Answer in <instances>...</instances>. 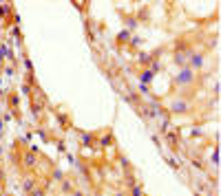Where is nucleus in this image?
I'll list each match as a JSON object with an SVG mask.
<instances>
[{
	"mask_svg": "<svg viewBox=\"0 0 221 196\" xmlns=\"http://www.w3.org/2000/svg\"><path fill=\"white\" fill-rule=\"evenodd\" d=\"M18 101H20V99H18L16 93H13V95H9V104H11V106H18Z\"/></svg>",
	"mask_w": 221,
	"mask_h": 196,
	"instance_id": "nucleus-13",
	"label": "nucleus"
},
{
	"mask_svg": "<svg viewBox=\"0 0 221 196\" xmlns=\"http://www.w3.org/2000/svg\"><path fill=\"white\" fill-rule=\"evenodd\" d=\"M126 20H128V26H131V29H135V26H137V20H133V18H126Z\"/></svg>",
	"mask_w": 221,
	"mask_h": 196,
	"instance_id": "nucleus-17",
	"label": "nucleus"
},
{
	"mask_svg": "<svg viewBox=\"0 0 221 196\" xmlns=\"http://www.w3.org/2000/svg\"><path fill=\"white\" fill-rule=\"evenodd\" d=\"M82 143H84V145H93V143H95V137L84 132V135H82Z\"/></svg>",
	"mask_w": 221,
	"mask_h": 196,
	"instance_id": "nucleus-7",
	"label": "nucleus"
},
{
	"mask_svg": "<svg viewBox=\"0 0 221 196\" xmlns=\"http://www.w3.org/2000/svg\"><path fill=\"white\" fill-rule=\"evenodd\" d=\"M153 58H150V53H139V64H148Z\"/></svg>",
	"mask_w": 221,
	"mask_h": 196,
	"instance_id": "nucleus-9",
	"label": "nucleus"
},
{
	"mask_svg": "<svg viewBox=\"0 0 221 196\" xmlns=\"http://www.w3.org/2000/svg\"><path fill=\"white\" fill-rule=\"evenodd\" d=\"M9 11H11V5H2V7H0V18H7Z\"/></svg>",
	"mask_w": 221,
	"mask_h": 196,
	"instance_id": "nucleus-10",
	"label": "nucleus"
},
{
	"mask_svg": "<svg viewBox=\"0 0 221 196\" xmlns=\"http://www.w3.org/2000/svg\"><path fill=\"white\" fill-rule=\"evenodd\" d=\"M22 161H24L22 165L27 167V170L35 167V163H38V161H35V154H33V152H24V154H22Z\"/></svg>",
	"mask_w": 221,
	"mask_h": 196,
	"instance_id": "nucleus-4",
	"label": "nucleus"
},
{
	"mask_svg": "<svg viewBox=\"0 0 221 196\" xmlns=\"http://www.w3.org/2000/svg\"><path fill=\"white\" fill-rule=\"evenodd\" d=\"M62 192H71V183H69V181L62 183Z\"/></svg>",
	"mask_w": 221,
	"mask_h": 196,
	"instance_id": "nucleus-14",
	"label": "nucleus"
},
{
	"mask_svg": "<svg viewBox=\"0 0 221 196\" xmlns=\"http://www.w3.org/2000/svg\"><path fill=\"white\" fill-rule=\"evenodd\" d=\"M53 176H55V181H62V176H64V174H62V170H55V172H53Z\"/></svg>",
	"mask_w": 221,
	"mask_h": 196,
	"instance_id": "nucleus-15",
	"label": "nucleus"
},
{
	"mask_svg": "<svg viewBox=\"0 0 221 196\" xmlns=\"http://www.w3.org/2000/svg\"><path fill=\"white\" fill-rule=\"evenodd\" d=\"M188 64H190V71H192V68H195V71H199L201 66H204V55H201V53H190Z\"/></svg>",
	"mask_w": 221,
	"mask_h": 196,
	"instance_id": "nucleus-3",
	"label": "nucleus"
},
{
	"mask_svg": "<svg viewBox=\"0 0 221 196\" xmlns=\"http://www.w3.org/2000/svg\"><path fill=\"white\" fill-rule=\"evenodd\" d=\"M31 196H44V190H31Z\"/></svg>",
	"mask_w": 221,
	"mask_h": 196,
	"instance_id": "nucleus-16",
	"label": "nucleus"
},
{
	"mask_svg": "<svg viewBox=\"0 0 221 196\" xmlns=\"http://www.w3.org/2000/svg\"><path fill=\"white\" fill-rule=\"evenodd\" d=\"M131 194H133V196H144V190H142V185H135Z\"/></svg>",
	"mask_w": 221,
	"mask_h": 196,
	"instance_id": "nucleus-12",
	"label": "nucleus"
},
{
	"mask_svg": "<svg viewBox=\"0 0 221 196\" xmlns=\"http://www.w3.org/2000/svg\"><path fill=\"white\" fill-rule=\"evenodd\" d=\"M111 141H113V139H111V135H104L102 139H100V145H104V148H106V145H111Z\"/></svg>",
	"mask_w": 221,
	"mask_h": 196,
	"instance_id": "nucleus-11",
	"label": "nucleus"
},
{
	"mask_svg": "<svg viewBox=\"0 0 221 196\" xmlns=\"http://www.w3.org/2000/svg\"><path fill=\"white\" fill-rule=\"evenodd\" d=\"M117 40H119V42H128V40H131V33H128L126 29H124V31H119V35H117Z\"/></svg>",
	"mask_w": 221,
	"mask_h": 196,
	"instance_id": "nucleus-8",
	"label": "nucleus"
},
{
	"mask_svg": "<svg viewBox=\"0 0 221 196\" xmlns=\"http://www.w3.org/2000/svg\"><path fill=\"white\" fill-rule=\"evenodd\" d=\"M170 113H175V115H181V113H188V108H190V104L188 101H183V99H175V101H170Z\"/></svg>",
	"mask_w": 221,
	"mask_h": 196,
	"instance_id": "nucleus-2",
	"label": "nucleus"
},
{
	"mask_svg": "<svg viewBox=\"0 0 221 196\" xmlns=\"http://www.w3.org/2000/svg\"><path fill=\"white\" fill-rule=\"evenodd\" d=\"M131 42H133V46H139V44H142V42H144V40H139V38H133V40H131Z\"/></svg>",
	"mask_w": 221,
	"mask_h": 196,
	"instance_id": "nucleus-18",
	"label": "nucleus"
},
{
	"mask_svg": "<svg viewBox=\"0 0 221 196\" xmlns=\"http://www.w3.org/2000/svg\"><path fill=\"white\" fill-rule=\"evenodd\" d=\"M73 196H84V194H80V192H75V194H73Z\"/></svg>",
	"mask_w": 221,
	"mask_h": 196,
	"instance_id": "nucleus-19",
	"label": "nucleus"
},
{
	"mask_svg": "<svg viewBox=\"0 0 221 196\" xmlns=\"http://www.w3.org/2000/svg\"><path fill=\"white\" fill-rule=\"evenodd\" d=\"M153 75H155V73H150L148 68L142 71V75H139V84H144V86H146V84H150V82H153Z\"/></svg>",
	"mask_w": 221,
	"mask_h": 196,
	"instance_id": "nucleus-5",
	"label": "nucleus"
},
{
	"mask_svg": "<svg viewBox=\"0 0 221 196\" xmlns=\"http://www.w3.org/2000/svg\"><path fill=\"white\" fill-rule=\"evenodd\" d=\"M192 82H195V71H190V68H183L181 73H177V77H175L177 86H188Z\"/></svg>",
	"mask_w": 221,
	"mask_h": 196,
	"instance_id": "nucleus-1",
	"label": "nucleus"
},
{
	"mask_svg": "<svg viewBox=\"0 0 221 196\" xmlns=\"http://www.w3.org/2000/svg\"><path fill=\"white\" fill-rule=\"evenodd\" d=\"M33 185H35V176H27V181H24V192H31Z\"/></svg>",
	"mask_w": 221,
	"mask_h": 196,
	"instance_id": "nucleus-6",
	"label": "nucleus"
}]
</instances>
